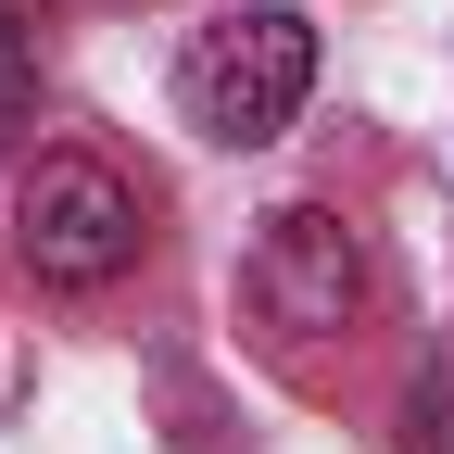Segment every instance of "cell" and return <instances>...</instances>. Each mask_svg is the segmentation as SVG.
I'll use <instances>...</instances> for the list:
<instances>
[{"label": "cell", "mask_w": 454, "mask_h": 454, "mask_svg": "<svg viewBox=\"0 0 454 454\" xmlns=\"http://www.w3.org/2000/svg\"><path fill=\"white\" fill-rule=\"evenodd\" d=\"M240 291H253V316H265L278 340L354 328V316H366V240H354L340 215L291 202V215H265V240H253V265H240Z\"/></svg>", "instance_id": "obj_3"}, {"label": "cell", "mask_w": 454, "mask_h": 454, "mask_svg": "<svg viewBox=\"0 0 454 454\" xmlns=\"http://www.w3.org/2000/svg\"><path fill=\"white\" fill-rule=\"evenodd\" d=\"M26 114H38V76H26V51L0 38V164H13V139H26Z\"/></svg>", "instance_id": "obj_5"}, {"label": "cell", "mask_w": 454, "mask_h": 454, "mask_svg": "<svg viewBox=\"0 0 454 454\" xmlns=\"http://www.w3.org/2000/svg\"><path fill=\"white\" fill-rule=\"evenodd\" d=\"M13 26H38V0H0V38H13Z\"/></svg>", "instance_id": "obj_6"}, {"label": "cell", "mask_w": 454, "mask_h": 454, "mask_svg": "<svg viewBox=\"0 0 454 454\" xmlns=\"http://www.w3.org/2000/svg\"><path fill=\"white\" fill-rule=\"evenodd\" d=\"M303 89H316V26L291 0H227V13L190 26V51H177V114L215 152H265L303 114Z\"/></svg>", "instance_id": "obj_1"}, {"label": "cell", "mask_w": 454, "mask_h": 454, "mask_svg": "<svg viewBox=\"0 0 454 454\" xmlns=\"http://www.w3.org/2000/svg\"><path fill=\"white\" fill-rule=\"evenodd\" d=\"M139 240H152V215H139V190L114 177L101 152H38V164H26L13 253L51 278V291H114V278L139 265Z\"/></svg>", "instance_id": "obj_2"}, {"label": "cell", "mask_w": 454, "mask_h": 454, "mask_svg": "<svg viewBox=\"0 0 454 454\" xmlns=\"http://www.w3.org/2000/svg\"><path fill=\"white\" fill-rule=\"evenodd\" d=\"M404 442H417V454H454V354L404 391Z\"/></svg>", "instance_id": "obj_4"}]
</instances>
